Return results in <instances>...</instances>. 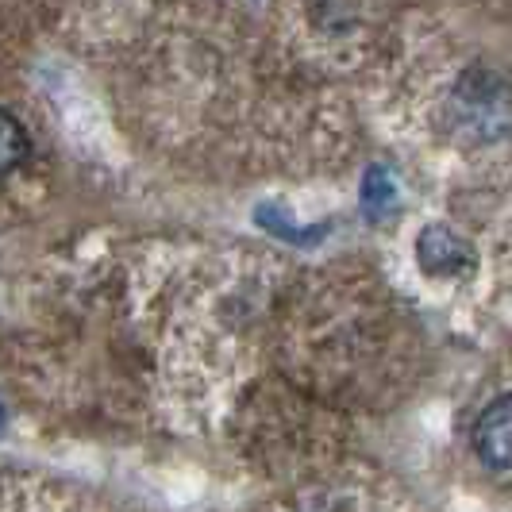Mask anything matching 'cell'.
I'll return each mask as SVG.
<instances>
[{"label":"cell","mask_w":512,"mask_h":512,"mask_svg":"<svg viewBox=\"0 0 512 512\" xmlns=\"http://www.w3.org/2000/svg\"><path fill=\"white\" fill-rule=\"evenodd\" d=\"M416 266L436 282H462L474 274L478 251L451 224H424L416 235Z\"/></svg>","instance_id":"obj_1"},{"label":"cell","mask_w":512,"mask_h":512,"mask_svg":"<svg viewBox=\"0 0 512 512\" xmlns=\"http://www.w3.org/2000/svg\"><path fill=\"white\" fill-rule=\"evenodd\" d=\"M470 447L482 459L486 470L493 474H509L512 470V401L509 393L493 397L486 409L478 412L474 432H470Z\"/></svg>","instance_id":"obj_2"},{"label":"cell","mask_w":512,"mask_h":512,"mask_svg":"<svg viewBox=\"0 0 512 512\" xmlns=\"http://www.w3.org/2000/svg\"><path fill=\"white\" fill-rule=\"evenodd\" d=\"M27 151H31V139H27L24 124L8 108H0V178H8L27 158Z\"/></svg>","instance_id":"obj_3"},{"label":"cell","mask_w":512,"mask_h":512,"mask_svg":"<svg viewBox=\"0 0 512 512\" xmlns=\"http://www.w3.org/2000/svg\"><path fill=\"white\" fill-rule=\"evenodd\" d=\"M397 205V185L385 174L382 166H370V174L362 178V208L370 220H382L385 212H393Z\"/></svg>","instance_id":"obj_4"}]
</instances>
